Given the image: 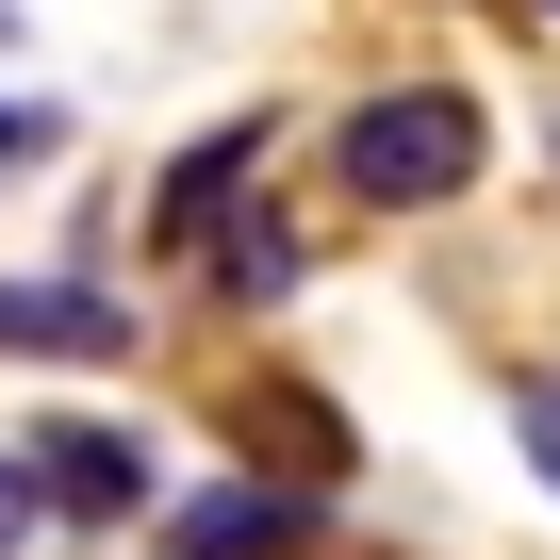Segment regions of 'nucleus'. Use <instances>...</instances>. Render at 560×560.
<instances>
[{
    "label": "nucleus",
    "instance_id": "nucleus-1",
    "mask_svg": "<svg viewBox=\"0 0 560 560\" xmlns=\"http://www.w3.org/2000/svg\"><path fill=\"white\" fill-rule=\"evenodd\" d=\"M478 165H494V116L462 83H380V100H347V149H330V182L363 214H445Z\"/></svg>",
    "mask_w": 560,
    "mask_h": 560
},
{
    "label": "nucleus",
    "instance_id": "nucleus-2",
    "mask_svg": "<svg viewBox=\"0 0 560 560\" xmlns=\"http://www.w3.org/2000/svg\"><path fill=\"white\" fill-rule=\"evenodd\" d=\"M18 478H34V511H67V527H132V511H149V429L50 412V429L18 445Z\"/></svg>",
    "mask_w": 560,
    "mask_h": 560
},
{
    "label": "nucleus",
    "instance_id": "nucleus-3",
    "mask_svg": "<svg viewBox=\"0 0 560 560\" xmlns=\"http://www.w3.org/2000/svg\"><path fill=\"white\" fill-rule=\"evenodd\" d=\"M231 445H247V478L314 494V511H330V494L363 478V445H347V412H330L314 380H247V396H231Z\"/></svg>",
    "mask_w": 560,
    "mask_h": 560
},
{
    "label": "nucleus",
    "instance_id": "nucleus-4",
    "mask_svg": "<svg viewBox=\"0 0 560 560\" xmlns=\"http://www.w3.org/2000/svg\"><path fill=\"white\" fill-rule=\"evenodd\" d=\"M0 363H132V298L116 280H0Z\"/></svg>",
    "mask_w": 560,
    "mask_h": 560
},
{
    "label": "nucleus",
    "instance_id": "nucleus-5",
    "mask_svg": "<svg viewBox=\"0 0 560 560\" xmlns=\"http://www.w3.org/2000/svg\"><path fill=\"white\" fill-rule=\"evenodd\" d=\"M314 527H330L314 494H280V478H214V494L165 511V560H298Z\"/></svg>",
    "mask_w": 560,
    "mask_h": 560
},
{
    "label": "nucleus",
    "instance_id": "nucleus-6",
    "mask_svg": "<svg viewBox=\"0 0 560 560\" xmlns=\"http://www.w3.org/2000/svg\"><path fill=\"white\" fill-rule=\"evenodd\" d=\"M264 149H280L264 116H214V132H198L182 165H165V198H149V247H165V264H198V231H214V214L247 198V165H264Z\"/></svg>",
    "mask_w": 560,
    "mask_h": 560
},
{
    "label": "nucleus",
    "instance_id": "nucleus-7",
    "mask_svg": "<svg viewBox=\"0 0 560 560\" xmlns=\"http://www.w3.org/2000/svg\"><path fill=\"white\" fill-rule=\"evenodd\" d=\"M198 247H214V298H247V314L298 298V214H247V231H198Z\"/></svg>",
    "mask_w": 560,
    "mask_h": 560
},
{
    "label": "nucleus",
    "instance_id": "nucleus-8",
    "mask_svg": "<svg viewBox=\"0 0 560 560\" xmlns=\"http://www.w3.org/2000/svg\"><path fill=\"white\" fill-rule=\"evenodd\" d=\"M511 445H527V478L560 494V363H527V380H511Z\"/></svg>",
    "mask_w": 560,
    "mask_h": 560
},
{
    "label": "nucleus",
    "instance_id": "nucleus-9",
    "mask_svg": "<svg viewBox=\"0 0 560 560\" xmlns=\"http://www.w3.org/2000/svg\"><path fill=\"white\" fill-rule=\"evenodd\" d=\"M34 527H50V511H34V478H18V445H0V560H18Z\"/></svg>",
    "mask_w": 560,
    "mask_h": 560
},
{
    "label": "nucleus",
    "instance_id": "nucleus-10",
    "mask_svg": "<svg viewBox=\"0 0 560 560\" xmlns=\"http://www.w3.org/2000/svg\"><path fill=\"white\" fill-rule=\"evenodd\" d=\"M50 149V116H18V100H0V165H34Z\"/></svg>",
    "mask_w": 560,
    "mask_h": 560
}]
</instances>
